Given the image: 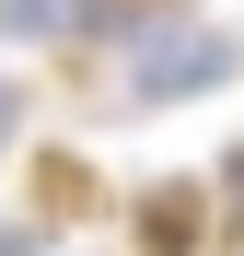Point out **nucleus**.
<instances>
[{
  "label": "nucleus",
  "instance_id": "f03ea898",
  "mask_svg": "<svg viewBox=\"0 0 244 256\" xmlns=\"http://www.w3.org/2000/svg\"><path fill=\"white\" fill-rule=\"evenodd\" d=\"M116 12L105 0H0V35L12 47H81V35H105Z\"/></svg>",
  "mask_w": 244,
  "mask_h": 256
},
{
  "label": "nucleus",
  "instance_id": "7ed1b4c3",
  "mask_svg": "<svg viewBox=\"0 0 244 256\" xmlns=\"http://www.w3.org/2000/svg\"><path fill=\"white\" fill-rule=\"evenodd\" d=\"M12 116H23V94H12V82H0V140H12Z\"/></svg>",
  "mask_w": 244,
  "mask_h": 256
},
{
  "label": "nucleus",
  "instance_id": "f257e3e1",
  "mask_svg": "<svg viewBox=\"0 0 244 256\" xmlns=\"http://www.w3.org/2000/svg\"><path fill=\"white\" fill-rule=\"evenodd\" d=\"M128 105H186V94H221L244 70V47L221 24H128Z\"/></svg>",
  "mask_w": 244,
  "mask_h": 256
},
{
  "label": "nucleus",
  "instance_id": "20e7f679",
  "mask_svg": "<svg viewBox=\"0 0 244 256\" xmlns=\"http://www.w3.org/2000/svg\"><path fill=\"white\" fill-rule=\"evenodd\" d=\"M0 256H47V244H35V233H12V244H0Z\"/></svg>",
  "mask_w": 244,
  "mask_h": 256
}]
</instances>
